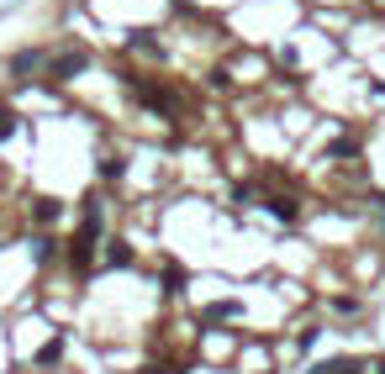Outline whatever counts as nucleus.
<instances>
[{
  "label": "nucleus",
  "mask_w": 385,
  "mask_h": 374,
  "mask_svg": "<svg viewBox=\"0 0 385 374\" xmlns=\"http://www.w3.org/2000/svg\"><path fill=\"white\" fill-rule=\"evenodd\" d=\"M364 364H359V358H333V364H317L312 374H359Z\"/></svg>",
  "instance_id": "f03ea898"
},
{
  "label": "nucleus",
  "mask_w": 385,
  "mask_h": 374,
  "mask_svg": "<svg viewBox=\"0 0 385 374\" xmlns=\"http://www.w3.org/2000/svg\"><path fill=\"white\" fill-rule=\"evenodd\" d=\"M138 374H180V364H148V369H138Z\"/></svg>",
  "instance_id": "20e7f679"
},
{
  "label": "nucleus",
  "mask_w": 385,
  "mask_h": 374,
  "mask_svg": "<svg viewBox=\"0 0 385 374\" xmlns=\"http://www.w3.org/2000/svg\"><path fill=\"white\" fill-rule=\"evenodd\" d=\"M79 69H85V53L69 48V53H58V58L48 63V79H53V85H69V74H79Z\"/></svg>",
  "instance_id": "f257e3e1"
},
{
  "label": "nucleus",
  "mask_w": 385,
  "mask_h": 374,
  "mask_svg": "<svg viewBox=\"0 0 385 374\" xmlns=\"http://www.w3.org/2000/svg\"><path fill=\"white\" fill-rule=\"evenodd\" d=\"M11 132H16V116H11L6 105H0V137H11Z\"/></svg>",
  "instance_id": "7ed1b4c3"
}]
</instances>
